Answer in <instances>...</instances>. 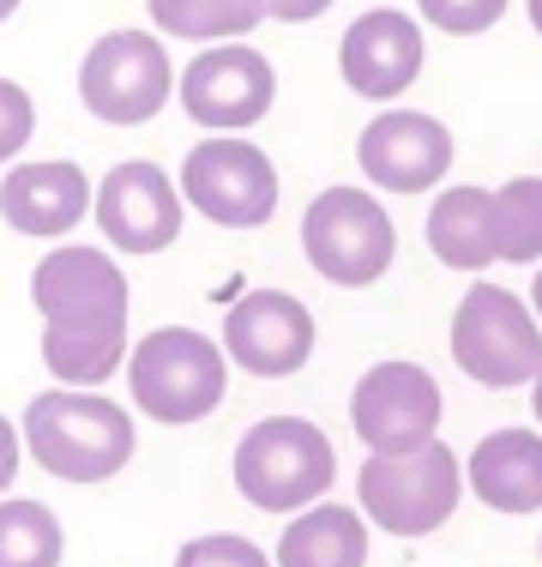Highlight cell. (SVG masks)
Masks as SVG:
<instances>
[{"instance_id": "cell-25", "label": "cell", "mask_w": 542, "mask_h": 567, "mask_svg": "<svg viewBox=\"0 0 542 567\" xmlns=\"http://www.w3.org/2000/svg\"><path fill=\"white\" fill-rule=\"evenodd\" d=\"M37 140V103L19 79H0V164H19V152Z\"/></svg>"}, {"instance_id": "cell-29", "label": "cell", "mask_w": 542, "mask_h": 567, "mask_svg": "<svg viewBox=\"0 0 542 567\" xmlns=\"http://www.w3.org/2000/svg\"><path fill=\"white\" fill-rule=\"evenodd\" d=\"M524 19H531V31L542 37V0H524Z\"/></svg>"}, {"instance_id": "cell-13", "label": "cell", "mask_w": 542, "mask_h": 567, "mask_svg": "<svg viewBox=\"0 0 542 567\" xmlns=\"http://www.w3.org/2000/svg\"><path fill=\"white\" fill-rule=\"evenodd\" d=\"M223 357L229 369L253 374V381H290L314 362L320 327L308 315L302 296L290 290H241L223 308Z\"/></svg>"}, {"instance_id": "cell-4", "label": "cell", "mask_w": 542, "mask_h": 567, "mask_svg": "<svg viewBox=\"0 0 542 567\" xmlns=\"http://www.w3.org/2000/svg\"><path fill=\"white\" fill-rule=\"evenodd\" d=\"M236 495L260 513H302L332 495L337 483V447L320 423L308 416H260L236 441L229 458Z\"/></svg>"}, {"instance_id": "cell-27", "label": "cell", "mask_w": 542, "mask_h": 567, "mask_svg": "<svg viewBox=\"0 0 542 567\" xmlns=\"http://www.w3.org/2000/svg\"><path fill=\"white\" fill-rule=\"evenodd\" d=\"M260 7H265V19H278V24H314L337 7V0H260Z\"/></svg>"}, {"instance_id": "cell-15", "label": "cell", "mask_w": 542, "mask_h": 567, "mask_svg": "<svg viewBox=\"0 0 542 567\" xmlns=\"http://www.w3.org/2000/svg\"><path fill=\"white\" fill-rule=\"evenodd\" d=\"M428 66V31L404 7H368L337 43V79L362 103H398Z\"/></svg>"}, {"instance_id": "cell-21", "label": "cell", "mask_w": 542, "mask_h": 567, "mask_svg": "<svg viewBox=\"0 0 542 567\" xmlns=\"http://www.w3.org/2000/svg\"><path fill=\"white\" fill-rule=\"evenodd\" d=\"M66 532L49 502L0 495V567H61Z\"/></svg>"}, {"instance_id": "cell-26", "label": "cell", "mask_w": 542, "mask_h": 567, "mask_svg": "<svg viewBox=\"0 0 542 567\" xmlns=\"http://www.w3.org/2000/svg\"><path fill=\"white\" fill-rule=\"evenodd\" d=\"M19 465H24V435H19V423L0 411V495L19 483Z\"/></svg>"}, {"instance_id": "cell-20", "label": "cell", "mask_w": 542, "mask_h": 567, "mask_svg": "<svg viewBox=\"0 0 542 567\" xmlns=\"http://www.w3.org/2000/svg\"><path fill=\"white\" fill-rule=\"evenodd\" d=\"M152 31L175 37V43H241L265 24L260 0H145Z\"/></svg>"}, {"instance_id": "cell-31", "label": "cell", "mask_w": 542, "mask_h": 567, "mask_svg": "<svg viewBox=\"0 0 542 567\" xmlns=\"http://www.w3.org/2000/svg\"><path fill=\"white\" fill-rule=\"evenodd\" d=\"M19 7H24V0H0V24H7L12 12H19Z\"/></svg>"}, {"instance_id": "cell-24", "label": "cell", "mask_w": 542, "mask_h": 567, "mask_svg": "<svg viewBox=\"0 0 542 567\" xmlns=\"http://www.w3.org/2000/svg\"><path fill=\"white\" fill-rule=\"evenodd\" d=\"M175 567H278V561H271V549H260L241 532H206L175 549Z\"/></svg>"}, {"instance_id": "cell-8", "label": "cell", "mask_w": 542, "mask_h": 567, "mask_svg": "<svg viewBox=\"0 0 542 567\" xmlns=\"http://www.w3.org/2000/svg\"><path fill=\"white\" fill-rule=\"evenodd\" d=\"M175 187H181L187 212H199L217 229H265L278 218V164L265 145L241 140V133L199 140L181 157Z\"/></svg>"}, {"instance_id": "cell-17", "label": "cell", "mask_w": 542, "mask_h": 567, "mask_svg": "<svg viewBox=\"0 0 542 567\" xmlns=\"http://www.w3.org/2000/svg\"><path fill=\"white\" fill-rule=\"evenodd\" d=\"M465 489L507 519L542 513V429H488L465 453Z\"/></svg>"}, {"instance_id": "cell-23", "label": "cell", "mask_w": 542, "mask_h": 567, "mask_svg": "<svg viewBox=\"0 0 542 567\" xmlns=\"http://www.w3.org/2000/svg\"><path fill=\"white\" fill-rule=\"evenodd\" d=\"M512 0H416V19L440 37H488Z\"/></svg>"}, {"instance_id": "cell-18", "label": "cell", "mask_w": 542, "mask_h": 567, "mask_svg": "<svg viewBox=\"0 0 542 567\" xmlns=\"http://www.w3.org/2000/svg\"><path fill=\"white\" fill-rule=\"evenodd\" d=\"M423 236L446 272H488V266H500L494 187H440L428 206Z\"/></svg>"}, {"instance_id": "cell-7", "label": "cell", "mask_w": 542, "mask_h": 567, "mask_svg": "<svg viewBox=\"0 0 542 567\" xmlns=\"http://www.w3.org/2000/svg\"><path fill=\"white\" fill-rule=\"evenodd\" d=\"M465 502V458L446 441H428L398 458H368L356 471V507L386 537H434Z\"/></svg>"}, {"instance_id": "cell-11", "label": "cell", "mask_w": 542, "mask_h": 567, "mask_svg": "<svg viewBox=\"0 0 542 567\" xmlns=\"http://www.w3.org/2000/svg\"><path fill=\"white\" fill-rule=\"evenodd\" d=\"M181 115L206 133H248L278 103V66L253 43H211L175 79Z\"/></svg>"}, {"instance_id": "cell-14", "label": "cell", "mask_w": 542, "mask_h": 567, "mask_svg": "<svg viewBox=\"0 0 542 567\" xmlns=\"http://www.w3.org/2000/svg\"><path fill=\"white\" fill-rule=\"evenodd\" d=\"M452 127L428 110H379L356 133V164L374 194H434L452 175Z\"/></svg>"}, {"instance_id": "cell-28", "label": "cell", "mask_w": 542, "mask_h": 567, "mask_svg": "<svg viewBox=\"0 0 542 567\" xmlns=\"http://www.w3.org/2000/svg\"><path fill=\"white\" fill-rule=\"evenodd\" d=\"M531 416H536V429H542V369H536V381H531Z\"/></svg>"}, {"instance_id": "cell-6", "label": "cell", "mask_w": 542, "mask_h": 567, "mask_svg": "<svg viewBox=\"0 0 542 567\" xmlns=\"http://www.w3.org/2000/svg\"><path fill=\"white\" fill-rule=\"evenodd\" d=\"M302 254L337 290H368L398 260V224L374 187H320L302 212Z\"/></svg>"}, {"instance_id": "cell-2", "label": "cell", "mask_w": 542, "mask_h": 567, "mask_svg": "<svg viewBox=\"0 0 542 567\" xmlns=\"http://www.w3.org/2000/svg\"><path fill=\"white\" fill-rule=\"evenodd\" d=\"M19 435L31 465L61 483H108L139 453L133 411L108 399L103 386H43L24 404Z\"/></svg>"}, {"instance_id": "cell-3", "label": "cell", "mask_w": 542, "mask_h": 567, "mask_svg": "<svg viewBox=\"0 0 542 567\" xmlns=\"http://www.w3.org/2000/svg\"><path fill=\"white\" fill-rule=\"evenodd\" d=\"M127 399L145 423L194 429L223 411L229 399V357L211 332L157 327L139 332L127 350Z\"/></svg>"}, {"instance_id": "cell-1", "label": "cell", "mask_w": 542, "mask_h": 567, "mask_svg": "<svg viewBox=\"0 0 542 567\" xmlns=\"http://www.w3.org/2000/svg\"><path fill=\"white\" fill-rule=\"evenodd\" d=\"M31 308L43 320V369L54 386H103L127 369L133 290L108 248L54 241L31 272Z\"/></svg>"}, {"instance_id": "cell-30", "label": "cell", "mask_w": 542, "mask_h": 567, "mask_svg": "<svg viewBox=\"0 0 542 567\" xmlns=\"http://www.w3.org/2000/svg\"><path fill=\"white\" fill-rule=\"evenodd\" d=\"M531 308H536V320H542V266H536V278H531Z\"/></svg>"}, {"instance_id": "cell-16", "label": "cell", "mask_w": 542, "mask_h": 567, "mask_svg": "<svg viewBox=\"0 0 542 567\" xmlns=\"http://www.w3.org/2000/svg\"><path fill=\"white\" fill-rule=\"evenodd\" d=\"M91 194L97 182L73 157H19L0 175V224L31 241H66L91 218Z\"/></svg>"}, {"instance_id": "cell-22", "label": "cell", "mask_w": 542, "mask_h": 567, "mask_svg": "<svg viewBox=\"0 0 542 567\" xmlns=\"http://www.w3.org/2000/svg\"><path fill=\"white\" fill-rule=\"evenodd\" d=\"M494 229L500 260L542 266V175H512L494 187Z\"/></svg>"}, {"instance_id": "cell-12", "label": "cell", "mask_w": 542, "mask_h": 567, "mask_svg": "<svg viewBox=\"0 0 542 567\" xmlns=\"http://www.w3.org/2000/svg\"><path fill=\"white\" fill-rule=\"evenodd\" d=\"M91 218H97L108 254H127V260H145V254L175 248L187 224V199L175 187V175L152 164V157H127L97 182L91 194Z\"/></svg>"}, {"instance_id": "cell-10", "label": "cell", "mask_w": 542, "mask_h": 567, "mask_svg": "<svg viewBox=\"0 0 542 567\" xmlns=\"http://www.w3.org/2000/svg\"><path fill=\"white\" fill-rule=\"evenodd\" d=\"M440 416H446L440 381L423 362H404V357L362 369L356 393H350V429H356L368 458H398L440 441Z\"/></svg>"}, {"instance_id": "cell-19", "label": "cell", "mask_w": 542, "mask_h": 567, "mask_svg": "<svg viewBox=\"0 0 542 567\" xmlns=\"http://www.w3.org/2000/svg\"><path fill=\"white\" fill-rule=\"evenodd\" d=\"M368 549H374V525L362 519V507H344L325 495V502L290 513L271 561L278 567H368Z\"/></svg>"}, {"instance_id": "cell-9", "label": "cell", "mask_w": 542, "mask_h": 567, "mask_svg": "<svg viewBox=\"0 0 542 567\" xmlns=\"http://www.w3.org/2000/svg\"><path fill=\"white\" fill-rule=\"evenodd\" d=\"M175 97V61L157 31H103L79 61V103L103 127H145Z\"/></svg>"}, {"instance_id": "cell-32", "label": "cell", "mask_w": 542, "mask_h": 567, "mask_svg": "<svg viewBox=\"0 0 542 567\" xmlns=\"http://www.w3.org/2000/svg\"><path fill=\"white\" fill-rule=\"evenodd\" d=\"M536 561H542V537H536Z\"/></svg>"}, {"instance_id": "cell-5", "label": "cell", "mask_w": 542, "mask_h": 567, "mask_svg": "<svg viewBox=\"0 0 542 567\" xmlns=\"http://www.w3.org/2000/svg\"><path fill=\"white\" fill-rule=\"evenodd\" d=\"M452 362L465 369V381L488 386V393H512L531 386L542 369V320L531 296L507 290V284H470L452 308Z\"/></svg>"}]
</instances>
